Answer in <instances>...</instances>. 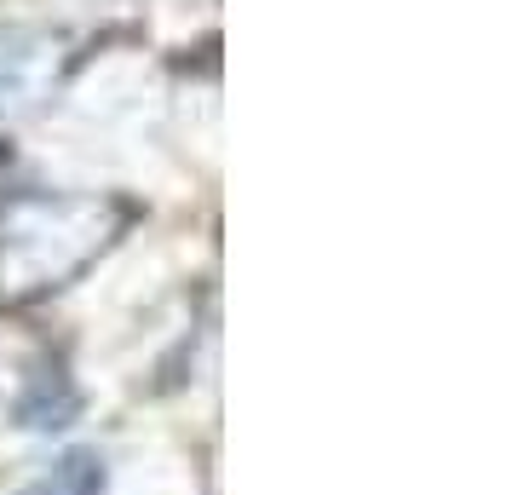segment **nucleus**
I'll list each match as a JSON object with an SVG mask.
<instances>
[{"mask_svg":"<svg viewBox=\"0 0 512 495\" xmlns=\"http://www.w3.org/2000/svg\"><path fill=\"white\" fill-rule=\"evenodd\" d=\"M98 490H104V461H98L93 449H75L29 495H98Z\"/></svg>","mask_w":512,"mask_h":495,"instance_id":"nucleus-1","label":"nucleus"}]
</instances>
